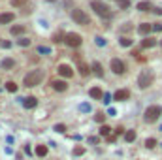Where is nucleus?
I'll return each mask as SVG.
<instances>
[{"instance_id": "f257e3e1", "label": "nucleus", "mask_w": 162, "mask_h": 160, "mask_svg": "<svg viewBox=\"0 0 162 160\" xmlns=\"http://www.w3.org/2000/svg\"><path fill=\"white\" fill-rule=\"evenodd\" d=\"M42 79H43V72L42 70H32V72H28L27 75H25V87H38L40 83H42Z\"/></svg>"}, {"instance_id": "f03ea898", "label": "nucleus", "mask_w": 162, "mask_h": 160, "mask_svg": "<svg viewBox=\"0 0 162 160\" xmlns=\"http://www.w3.org/2000/svg\"><path fill=\"white\" fill-rule=\"evenodd\" d=\"M90 8H93L94 13H98L100 17H111L109 6H108V4H104L102 0H93V2H90Z\"/></svg>"}, {"instance_id": "7ed1b4c3", "label": "nucleus", "mask_w": 162, "mask_h": 160, "mask_svg": "<svg viewBox=\"0 0 162 160\" xmlns=\"http://www.w3.org/2000/svg\"><path fill=\"white\" fill-rule=\"evenodd\" d=\"M153 79H155L153 72H151V70H143L140 74V77H138V87H140V89H149V87L153 85Z\"/></svg>"}, {"instance_id": "20e7f679", "label": "nucleus", "mask_w": 162, "mask_h": 160, "mask_svg": "<svg viewBox=\"0 0 162 160\" xmlns=\"http://www.w3.org/2000/svg\"><path fill=\"white\" fill-rule=\"evenodd\" d=\"M162 115V107L160 106H149L147 109H145V122H156V119Z\"/></svg>"}, {"instance_id": "39448f33", "label": "nucleus", "mask_w": 162, "mask_h": 160, "mask_svg": "<svg viewBox=\"0 0 162 160\" xmlns=\"http://www.w3.org/2000/svg\"><path fill=\"white\" fill-rule=\"evenodd\" d=\"M72 19L77 25H90V17L83 12V9H77V8L72 9Z\"/></svg>"}, {"instance_id": "423d86ee", "label": "nucleus", "mask_w": 162, "mask_h": 160, "mask_svg": "<svg viewBox=\"0 0 162 160\" xmlns=\"http://www.w3.org/2000/svg\"><path fill=\"white\" fill-rule=\"evenodd\" d=\"M64 43L70 45V47H79V45H81V36H79V34L70 32V34L64 36Z\"/></svg>"}, {"instance_id": "0eeeda50", "label": "nucleus", "mask_w": 162, "mask_h": 160, "mask_svg": "<svg viewBox=\"0 0 162 160\" xmlns=\"http://www.w3.org/2000/svg\"><path fill=\"white\" fill-rule=\"evenodd\" d=\"M111 70H113V74H124L126 72V66H124V62L123 60H119V59H113L111 60Z\"/></svg>"}, {"instance_id": "6e6552de", "label": "nucleus", "mask_w": 162, "mask_h": 160, "mask_svg": "<svg viewBox=\"0 0 162 160\" xmlns=\"http://www.w3.org/2000/svg\"><path fill=\"white\" fill-rule=\"evenodd\" d=\"M57 70H59V75H62V77H66V79H68V77H72V75H74V70H72V68H70V66H68V64H60V66H59V68H57Z\"/></svg>"}, {"instance_id": "1a4fd4ad", "label": "nucleus", "mask_w": 162, "mask_h": 160, "mask_svg": "<svg viewBox=\"0 0 162 160\" xmlns=\"http://www.w3.org/2000/svg\"><path fill=\"white\" fill-rule=\"evenodd\" d=\"M113 98H115V100H117V102L128 100V98H130V90H128V89H121V90H117V92H115V94H113Z\"/></svg>"}, {"instance_id": "9d476101", "label": "nucleus", "mask_w": 162, "mask_h": 160, "mask_svg": "<svg viewBox=\"0 0 162 160\" xmlns=\"http://www.w3.org/2000/svg\"><path fill=\"white\" fill-rule=\"evenodd\" d=\"M89 94H90V98H94V100H102L104 98V92H102L100 87H93V89L89 90Z\"/></svg>"}, {"instance_id": "9b49d317", "label": "nucleus", "mask_w": 162, "mask_h": 160, "mask_svg": "<svg viewBox=\"0 0 162 160\" xmlns=\"http://www.w3.org/2000/svg\"><path fill=\"white\" fill-rule=\"evenodd\" d=\"M53 89L62 92V90H66V89H68V83H66L64 79H55V81H53Z\"/></svg>"}, {"instance_id": "f8f14e48", "label": "nucleus", "mask_w": 162, "mask_h": 160, "mask_svg": "<svg viewBox=\"0 0 162 160\" xmlns=\"http://www.w3.org/2000/svg\"><path fill=\"white\" fill-rule=\"evenodd\" d=\"M23 106H25V107H28V109H32V107H36V106H38V100H36L34 96L23 98Z\"/></svg>"}, {"instance_id": "ddd939ff", "label": "nucleus", "mask_w": 162, "mask_h": 160, "mask_svg": "<svg viewBox=\"0 0 162 160\" xmlns=\"http://www.w3.org/2000/svg\"><path fill=\"white\" fill-rule=\"evenodd\" d=\"M151 30H153V27H151L149 23H141L140 27H138V32H140L141 36H147V34L151 32Z\"/></svg>"}, {"instance_id": "4468645a", "label": "nucleus", "mask_w": 162, "mask_h": 160, "mask_svg": "<svg viewBox=\"0 0 162 160\" xmlns=\"http://www.w3.org/2000/svg\"><path fill=\"white\" fill-rule=\"evenodd\" d=\"M25 30H27V27H23V25H15V27L9 28V32H12V36H21V34H25Z\"/></svg>"}, {"instance_id": "2eb2a0df", "label": "nucleus", "mask_w": 162, "mask_h": 160, "mask_svg": "<svg viewBox=\"0 0 162 160\" xmlns=\"http://www.w3.org/2000/svg\"><path fill=\"white\" fill-rule=\"evenodd\" d=\"M13 21V13H0V25H8Z\"/></svg>"}, {"instance_id": "dca6fc26", "label": "nucleus", "mask_w": 162, "mask_h": 160, "mask_svg": "<svg viewBox=\"0 0 162 160\" xmlns=\"http://www.w3.org/2000/svg\"><path fill=\"white\" fill-rule=\"evenodd\" d=\"M138 9H140V12H151V9H153V6H151V2L143 0V2L138 4Z\"/></svg>"}, {"instance_id": "f3484780", "label": "nucleus", "mask_w": 162, "mask_h": 160, "mask_svg": "<svg viewBox=\"0 0 162 160\" xmlns=\"http://www.w3.org/2000/svg\"><path fill=\"white\" fill-rule=\"evenodd\" d=\"M156 45V40H153V38H145L143 42H141V47L143 49H149V47H155Z\"/></svg>"}, {"instance_id": "a211bd4d", "label": "nucleus", "mask_w": 162, "mask_h": 160, "mask_svg": "<svg viewBox=\"0 0 162 160\" xmlns=\"http://www.w3.org/2000/svg\"><path fill=\"white\" fill-rule=\"evenodd\" d=\"M77 68H79V74L81 75H89V66L87 64H85V62H81V60H79V64H77Z\"/></svg>"}, {"instance_id": "6ab92c4d", "label": "nucleus", "mask_w": 162, "mask_h": 160, "mask_svg": "<svg viewBox=\"0 0 162 160\" xmlns=\"http://www.w3.org/2000/svg\"><path fill=\"white\" fill-rule=\"evenodd\" d=\"M13 66H15L13 59H4V60H2V68H4V70H12Z\"/></svg>"}, {"instance_id": "aec40b11", "label": "nucleus", "mask_w": 162, "mask_h": 160, "mask_svg": "<svg viewBox=\"0 0 162 160\" xmlns=\"http://www.w3.org/2000/svg\"><path fill=\"white\" fill-rule=\"evenodd\" d=\"M93 70H94V74L98 77L104 75V70H102V66H100V62H93Z\"/></svg>"}, {"instance_id": "412c9836", "label": "nucleus", "mask_w": 162, "mask_h": 160, "mask_svg": "<svg viewBox=\"0 0 162 160\" xmlns=\"http://www.w3.org/2000/svg\"><path fill=\"white\" fill-rule=\"evenodd\" d=\"M124 139H126L128 143H132L134 139H136V132H134V130H126V132H124Z\"/></svg>"}, {"instance_id": "4be33fe9", "label": "nucleus", "mask_w": 162, "mask_h": 160, "mask_svg": "<svg viewBox=\"0 0 162 160\" xmlns=\"http://www.w3.org/2000/svg\"><path fill=\"white\" fill-rule=\"evenodd\" d=\"M109 132H111V128H109L108 125H102V126H100V136L109 138Z\"/></svg>"}, {"instance_id": "5701e85b", "label": "nucleus", "mask_w": 162, "mask_h": 160, "mask_svg": "<svg viewBox=\"0 0 162 160\" xmlns=\"http://www.w3.org/2000/svg\"><path fill=\"white\" fill-rule=\"evenodd\" d=\"M90 109H93V107H90L89 102H83V104H79V111H81V113H89Z\"/></svg>"}, {"instance_id": "b1692460", "label": "nucleus", "mask_w": 162, "mask_h": 160, "mask_svg": "<svg viewBox=\"0 0 162 160\" xmlns=\"http://www.w3.org/2000/svg\"><path fill=\"white\" fill-rule=\"evenodd\" d=\"M36 154H38V156H45V154H47V147H45V145H38L36 147Z\"/></svg>"}, {"instance_id": "393cba45", "label": "nucleus", "mask_w": 162, "mask_h": 160, "mask_svg": "<svg viewBox=\"0 0 162 160\" xmlns=\"http://www.w3.org/2000/svg\"><path fill=\"white\" fill-rule=\"evenodd\" d=\"M81 154H85V147L83 145L74 147V156H81Z\"/></svg>"}, {"instance_id": "a878e982", "label": "nucleus", "mask_w": 162, "mask_h": 160, "mask_svg": "<svg viewBox=\"0 0 162 160\" xmlns=\"http://www.w3.org/2000/svg\"><path fill=\"white\" fill-rule=\"evenodd\" d=\"M6 90L8 92H17V85H15L13 81H8V83H6Z\"/></svg>"}, {"instance_id": "bb28decb", "label": "nucleus", "mask_w": 162, "mask_h": 160, "mask_svg": "<svg viewBox=\"0 0 162 160\" xmlns=\"http://www.w3.org/2000/svg\"><path fill=\"white\" fill-rule=\"evenodd\" d=\"M145 147H147V149H153V147H156V139H155V138H149V139H145Z\"/></svg>"}, {"instance_id": "cd10ccee", "label": "nucleus", "mask_w": 162, "mask_h": 160, "mask_svg": "<svg viewBox=\"0 0 162 160\" xmlns=\"http://www.w3.org/2000/svg\"><path fill=\"white\" fill-rule=\"evenodd\" d=\"M38 53H42V55H49V53H51V47H47V45H40V47H38Z\"/></svg>"}, {"instance_id": "c85d7f7f", "label": "nucleus", "mask_w": 162, "mask_h": 160, "mask_svg": "<svg viewBox=\"0 0 162 160\" xmlns=\"http://www.w3.org/2000/svg\"><path fill=\"white\" fill-rule=\"evenodd\" d=\"M25 4H27V0H12L13 8H21V6H25Z\"/></svg>"}, {"instance_id": "c756f323", "label": "nucleus", "mask_w": 162, "mask_h": 160, "mask_svg": "<svg viewBox=\"0 0 162 160\" xmlns=\"http://www.w3.org/2000/svg\"><path fill=\"white\" fill-rule=\"evenodd\" d=\"M94 42H96V45H98V47H104V45H106V40L102 38V36H96Z\"/></svg>"}, {"instance_id": "7c9ffc66", "label": "nucleus", "mask_w": 162, "mask_h": 160, "mask_svg": "<svg viewBox=\"0 0 162 160\" xmlns=\"http://www.w3.org/2000/svg\"><path fill=\"white\" fill-rule=\"evenodd\" d=\"M62 38H64V34H62V32H57V34L53 36V42H55V43H59V42H64Z\"/></svg>"}, {"instance_id": "2f4dec72", "label": "nucleus", "mask_w": 162, "mask_h": 160, "mask_svg": "<svg viewBox=\"0 0 162 160\" xmlns=\"http://www.w3.org/2000/svg\"><path fill=\"white\" fill-rule=\"evenodd\" d=\"M121 45H123V47H130V45H132V40L130 38H121Z\"/></svg>"}, {"instance_id": "473e14b6", "label": "nucleus", "mask_w": 162, "mask_h": 160, "mask_svg": "<svg viewBox=\"0 0 162 160\" xmlns=\"http://www.w3.org/2000/svg\"><path fill=\"white\" fill-rule=\"evenodd\" d=\"M117 4H119V8H123V9H126V8L130 6L128 0H117Z\"/></svg>"}, {"instance_id": "72a5a7b5", "label": "nucleus", "mask_w": 162, "mask_h": 160, "mask_svg": "<svg viewBox=\"0 0 162 160\" xmlns=\"http://www.w3.org/2000/svg\"><path fill=\"white\" fill-rule=\"evenodd\" d=\"M94 119H96V122H104L106 121V115H104V113H96Z\"/></svg>"}, {"instance_id": "f704fd0d", "label": "nucleus", "mask_w": 162, "mask_h": 160, "mask_svg": "<svg viewBox=\"0 0 162 160\" xmlns=\"http://www.w3.org/2000/svg\"><path fill=\"white\" fill-rule=\"evenodd\" d=\"M55 132L64 134V132H66V126H64V125H55Z\"/></svg>"}, {"instance_id": "c9c22d12", "label": "nucleus", "mask_w": 162, "mask_h": 160, "mask_svg": "<svg viewBox=\"0 0 162 160\" xmlns=\"http://www.w3.org/2000/svg\"><path fill=\"white\" fill-rule=\"evenodd\" d=\"M19 45H21V47H27V45H30V40L28 38H21L19 40Z\"/></svg>"}, {"instance_id": "e433bc0d", "label": "nucleus", "mask_w": 162, "mask_h": 160, "mask_svg": "<svg viewBox=\"0 0 162 160\" xmlns=\"http://www.w3.org/2000/svg\"><path fill=\"white\" fill-rule=\"evenodd\" d=\"M102 102H104V104H109V102H111V94H108V92H106L104 98H102Z\"/></svg>"}, {"instance_id": "4c0bfd02", "label": "nucleus", "mask_w": 162, "mask_h": 160, "mask_svg": "<svg viewBox=\"0 0 162 160\" xmlns=\"http://www.w3.org/2000/svg\"><path fill=\"white\" fill-rule=\"evenodd\" d=\"M0 45H2L4 49H9V47H12V42H2V43H0Z\"/></svg>"}, {"instance_id": "58836bf2", "label": "nucleus", "mask_w": 162, "mask_h": 160, "mask_svg": "<svg viewBox=\"0 0 162 160\" xmlns=\"http://www.w3.org/2000/svg\"><path fill=\"white\" fill-rule=\"evenodd\" d=\"M123 132H124V128H121V126L117 128V130H115V134H117V136H121V134H123Z\"/></svg>"}, {"instance_id": "ea45409f", "label": "nucleus", "mask_w": 162, "mask_h": 160, "mask_svg": "<svg viewBox=\"0 0 162 160\" xmlns=\"http://www.w3.org/2000/svg\"><path fill=\"white\" fill-rule=\"evenodd\" d=\"M153 12H155L156 15H162V9H160V8H155V9H153Z\"/></svg>"}, {"instance_id": "a19ab883", "label": "nucleus", "mask_w": 162, "mask_h": 160, "mask_svg": "<svg viewBox=\"0 0 162 160\" xmlns=\"http://www.w3.org/2000/svg\"><path fill=\"white\" fill-rule=\"evenodd\" d=\"M47 2H55V0H47Z\"/></svg>"}, {"instance_id": "79ce46f5", "label": "nucleus", "mask_w": 162, "mask_h": 160, "mask_svg": "<svg viewBox=\"0 0 162 160\" xmlns=\"http://www.w3.org/2000/svg\"><path fill=\"white\" fill-rule=\"evenodd\" d=\"M160 45H162V42H160Z\"/></svg>"}]
</instances>
